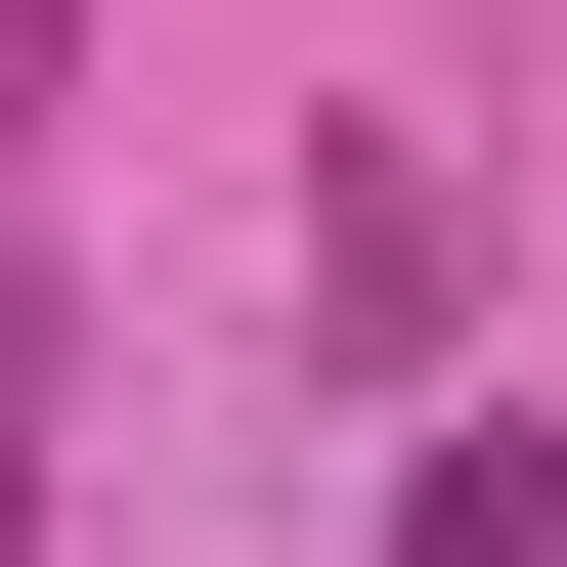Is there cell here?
<instances>
[{"mask_svg":"<svg viewBox=\"0 0 567 567\" xmlns=\"http://www.w3.org/2000/svg\"><path fill=\"white\" fill-rule=\"evenodd\" d=\"M393 567H567V436L481 393V436H436V481H393Z\"/></svg>","mask_w":567,"mask_h":567,"instance_id":"1","label":"cell"},{"mask_svg":"<svg viewBox=\"0 0 567 567\" xmlns=\"http://www.w3.org/2000/svg\"><path fill=\"white\" fill-rule=\"evenodd\" d=\"M44 436H87V350H44V306H0V567H44Z\"/></svg>","mask_w":567,"mask_h":567,"instance_id":"2","label":"cell"},{"mask_svg":"<svg viewBox=\"0 0 567 567\" xmlns=\"http://www.w3.org/2000/svg\"><path fill=\"white\" fill-rule=\"evenodd\" d=\"M0 87H87V0H0Z\"/></svg>","mask_w":567,"mask_h":567,"instance_id":"3","label":"cell"}]
</instances>
